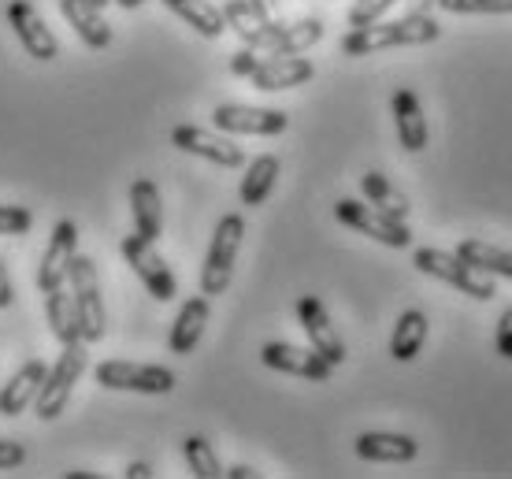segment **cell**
Instances as JSON below:
<instances>
[{
    "instance_id": "obj_8",
    "label": "cell",
    "mask_w": 512,
    "mask_h": 479,
    "mask_svg": "<svg viewBox=\"0 0 512 479\" xmlns=\"http://www.w3.org/2000/svg\"><path fill=\"white\" fill-rule=\"evenodd\" d=\"M119 249H123V257H127L130 268H134V275L141 279V286H145L156 301H171L179 294L175 272H171L167 260L156 253V242L141 238V234H127V238L119 242Z\"/></svg>"
},
{
    "instance_id": "obj_32",
    "label": "cell",
    "mask_w": 512,
    "mask_h": 479,
    "mask_svg": "<svg viewBox=\"0 0 512 479\" xmlns=\"http://www.w3.org/2000/svg\"><path fill=\"white\" fill-rule=\"evenodd\" d=\"M397 0H357L353 8H349V26H368V23H379L390 8H394Z\"/></svg>"
},
{
    "instance_id": "obj_11",
    "label": "cell",
    "mask_w": 512,
    "mask_h": 479,
    "mask_svg": "<svg viewBox=\"0 0 512 479\" xmlns=\"http://www.w3.org/2000/svg\"><path fill=\"white\" fill-rule=\"evenodd\" d=\"M78 253V227L75 220H56L49 234V246L41 253L38 264V290L49 294L56 286H67V268Z\"/></svg>"
},
{
    "instance_id": "obj_37",
    "label": "cell",
    "mask_w": 512,
    "mask_h": 479,
    "mask_svg": "<svg viewBox=\"0 0 512 479\" xmlns=\"http://www.w3.org/2000/svg\"><path fill=\"white\" fill-rule=\"evenodd\" d=\"M15 301V286H12V275L4 268V260H0V309H8Z\"/></svg>"
},
{
    "instance_id": "obj_10",
    "label": "cell",
    "mask_w": 512,
    "mask_h": 479,
    "mask_svg": "<svg viewBox=\"0 0 512 479\" xmlns=\"http://www.w3.org/2000/svg\"><path fill=\"white\" fill-rule=\"evenodd\" d=\"M171 145L190 156H201L208 164H219V168H242L245 164L242 145H234L227 134H212L205 127H190V123L171 130Z\"/></svg>"
},
{
    "instance_id": "obj_33",
    "label": "cell",
    "mask_w": 512,
    "mask_h": 479,
    "mask_svg": "<svg viewBox=\"0 0 512 479\" xmlns=\"http://www.w3.org/2000/svg\"><path fill=\"white\" fill-rule=\"evenodd\" d=\"M34 227V212L26 205H0V234H26Z\"/></svg>"
},
{
    "instance_id": "obj_16",
    "label": "cell",
    "mask_w": 512,
    "mask_h": 479,
    "mask_svg": "<svg viewBox=\"0 0 512 479\" xmlns=\"http://www.w3.org/2000/svg\"><path fill=\"white\" fill-rule=\"evenodd\" d=\"M420 454V442L412 435L397 431H364L357 435V457L360 461H379V465H409Z\"/></svg>"
},
{
    "instance_id": "obj_4",
    "label": "cell",
    "mask_w": 512,
    "mask_h": 479,
    "mask_svg": "<svg viewBox=\"0 0 512 479\" xmlns=\"http://www.w3.org/2000/svg\"><path fill=\"white\" fill-rule=\"evenodd\" d=\"M86 350H82V342H67L64 353H60V361L52 364L49 372H45V383H41L38 398H34V413L41 420H56V416L64 413L67 402H71V390L75 383L82 379L86 372Z\"/></svg>"
},
{
    "instance_id": "obj_40",
    "label": "cell",
    "mask_w": 512,
    "mask_h": 479,
    "mask_svg": "<svg viewBox=\"0 0 512 479\" xmlns=\"http://www.w3.org/2000/svg\"><path fill=\"white\" fill-rule=\"evenodd\" d=\"M223 476H231V479H253L256 472H253V468H249V465H234V468H227Z\"/></svg>"
},
{
    "instance_id": "obj_43",
    "label": "cell",
    "mask_w": 512,
    "mask_h": 479,
    "mask_svg": "<svg viewBox=\"0 0 512 479\" xmlns=\"http://www.w3.org/2000/svg\"><path fill=\"white\" fill-rule=\"evenodd\" d=\"M90 4H93V8H101V12H104V8L112 4V0H90Z\"/></svg>"
},
{
    "instance_id": "obj_6",
    "label": "cell",
    "mask_w": 512,
    "mask_h": 479,
    "mask_svg": "<svg viewBox=\"0 0 512 479\" xmlns=\"http://www.w3.org/2000/svg\"><path fill=\"white\" fill-rule=\"evenodd\" d=\"M93 379L104 390H134V394H171L179 376L164 364H134V361H101Z\"/></svg>"
},
{
    "instance_id": "obj_15",
    "label": "cell",
    "mask_w": 512,
    "mask_h": 479,
    "mask_svg": "<svg viewBox=\"0 0 512 479\" xmlns=\"http://www.w3.org/2000/svg\"><path fill=\"white\" fill-rule=\"evenodd\" d=\"M316 78V67L308 64L305 56H264L256 71L249 75L256 90L264 93H279V90H294V86H305Z\"/></svg>"
},
{
    "instance_id": "obj_21",
    "label": "cell",
    "mask_w": 512,
    "mask_h": 479,
    "mask_svg": "<svg viewBox=\"0 0 512 479\" xmlns=\"http://www.w3.org/2000/svg\"><path fill=\"white\" fill-rule=\"evenodd\" d=\"M45 361H26L4 387H0V416H19L26 413L34 398H38L41 383H45Z\"/></svg>"
},
{
    "instance_id": "obj_42",
    "label": "cell",
    "mask_w": 512,
    "mask_h": 479,
    "mask_svg": "<svg viewBox=\"0 0 512 479\" xmlns=\"http://www.w3.org/2000/svg\"><path fill=\"white\" fill-rule=\"evenodd\" d=\"M67 479H97V472H82V468H75V472H67Z\"/></svg>"
},
{
    "instance_id": "obj_5",
    "label": "cell",
    "mask_w": 512,
    "mask_h": 479,
    "mask_svg": "<svg viewBox=\"0 0 512 479\" xmlns=\"http://www.w3.org/2000/svg\"><path fill=\"white\" fill-rule=\"evenodd\" d=\"M412 264H416V272L435 275V279L457 286L461 294H468V298H475V301H490L498 294L494 283H490V275H479L468 260H461L457 253H446V249H427V246L416 249V253H412Z\"/></svg>"
},
{
    "instance_id": "obj_12",
    "label": "cell",
    "mask_w": 512,
    "mask_h": 479,
    "mask_svg": "<svg viewBox=\"0 0 512 479\" xmlns=\"http://www.w3.org/2000/svg\"><path fill=\"white\" fill-rule=\"evenodd\" d=\"M8 26H12L19 45H23L34 60L49 64V60L60 56V41H56V34L45 26L41 12L30 4V0H12V4H8Z\"/></svg>"
},
{
    "instance_id": "obj_22",
    "label": "cell",
    "mask_w": 512,
    "mask_h": 479,
    "mask_svg": "<svg viewBox=\"0 0 512 479\" xmlns=\"http://www.w3.org/2000/svg\"><path fill=\"white\" fill-rule=\"evenodd\" d=\"M130 212H134V227L141 238L156 242L164 234V201H160V186L153 179H134L130 186Z\"/></svg>"
},
{
    "instance_id": "obj_3",
    "label": "cell",
    "mask_w": 512,
    "mask_h": 479,
    "mask_svg": "<svg viewBox=\"0 0 512 479\" xmlns=\"http://www.w3.org/2000/svg\"><path fill=\"white\" fill-rule=\"evenodd\" d=\"M242 238H245V220L238 212H231V216H223L216 223V234L208 242V257L201 264V294L205 298L227 294V286L234 279V260H238V249H242Z\"/></svg>"
},
{
    "instance_id": "obj_13",
    "label": "cell",
    "mask_w": 512,
    "mask_h": 479,
    "mask_svg": "<svg viewBox=\"0 0 512 479\" xmlns=\"http://www.w3.org/2000/svg\"><path fill=\"white\" fill-rule=\"evenodd\" d=\"M297 324H301V331L308 335V346L320 353L323 361H331L334 368L346 361V342L338 338V331H334L331 316H327L320 298L305 294V298L297 301Z\"/></svg>"
},
{
    "instance_id": "obj_17",
    "label": "cell",
    "mask_w": 512,
    "mask_h": 479,
    "mask_svg": "<svg viewBox=\"0 0 512 479\" xmlns=\"http://www.w3.org/2000/svg\"><path fill=\"white\" fill-rule=\"evenodd\" d=\"M390 112H394L397 142L409 153H423L427 149V116H423V104L412 90H397L390 97Z\"/></svg>"
},
{
    "instance_id": "obj_39",
    "label": "cell",
    "mask_w": 512,
    "mask_h": 479,
    "mask_svg": "<svg viewBox=\"0 0 512 479\" xmlns=\"http://www.w3.org/2000/svg\"><path fill=\"white\" fill-rule=\"evenodd\" d=\"M123 476L127 479H153V465H149V461H134V465H127Z\"/></svg>"
},
{
    "instance_id": "obj_41",
    "label": "cell",
    "mask_w": 512,
    "mask_h": 479,
    "mask_svg": "<svg viewBox=\"0 0 512 479\" xmlns=\"http://www.w3.org/2000/svg\"><path fill=\"white\" fill-rule=\"evenodd\" d=\"M112 4H119V8H127V12H134V8H141L145 0H112Z\"/></svg>"
},
{
    "instance_id": "obj_26",
    "label": "cell",
    "mask_w": 512,
    "mask_h": 479,
    "mask_svg": "<svg viewBox=\"0 0 512 479\" xmlns=\"http://www.w3.org/2000/svg\"><path fill=\"white\" fill-rule=\"evenodd\" d=\"M167 12H175L182 23L197 30L201 38H219L223 30H227V19L219 12L216 4H208V0H164Z\"/></svg>"
},
{
    "instance_id": "obj_25",
    "label": "cell",
    "mask_w": 512,
    "mask_h": 479,
    "mask_svg": "<svg viewBox=\"0 0 512 479\" xmlns=\"http://www.w3.org/2000/svg\"><path fill=\"white\" fill-rule=\"evenodd\" d=\"M427 342V316L420 309H405L397 316L394 335H390V357L394 361H416Z\"/></svg>"
},
{
    "instance_id": "obj_36",
    "label": "cell",
    "mask_w": 512,
    "mask_h": 479,
    "mask_svg": "<svg viewBox=\"0 0 512 479\" xmlns=\"http://www.w3.org/2000/svg\"><path fill=\"white\" fill-rule=\"evenodd\" d=\"M494 346H498V357L512 361V309L501 312L498 320V335H494Z\"/></svg>"
},
{
    "instance_id": "obj_23",
    "label": "cell",
    "mask_w": 512,
    "mask_h": 479,
    "mask_svg": "<svg viewBox=\"0 0 512 479\" xmlns=\"http://www.w3.org/2000/svg\"><path fill=\"white\" fill-rule=\"evenodd\" d=\"M275 182H279V156H256V160H249V168H245L242 175V186H238V197H242V205L256 208L264 205L271 197V190H275Z\"/></svg>"
},
{
    "instance_id": "obj_27",
    "label": "cell",
    "mask_w": 512,
    "mask_h": 479,
    "mask_svg": "<svg viewBox=\"0 0 512 479\" xmlns=\"http://www.w3.org/2000/svg\"><path fill=\"white\" fill-rule=\"evenodd\" d=\"M323 38V23L320 19H301V23H282L279 34L271 38L268 52L264 56H301L312 45H320Z\"/></svg>"
},
{
    "instance_id": "obj_28",
    "label": "cell",
    "mask_w": 512,
    "mask_h": 479,
    "mask_svg": "<svg viewBox=\"0 0 512 479\" xmlns=\"http://www.w3.org/2000/svg\"><path fill=\"white\" fill-rule=\"evenodd\" d=\"M457 257L468 260L475 272L512 279V253L509 249L490 246V242H483V238H464L461 246H457Z\"/></svg>"
},
{
    "instance_id": "obj_30",
    "label": "cell",
    "mask_w": 512,
    "mask_h": 479,
    "mask_svg": "<svg viewBox=\"0 0 512 479\" xmlns=\"http://www.w3.org/2000/svg\"><path fill=\"white\" fill-rule=\"evenodd\" d=\"M182 457H186V465L197 479H219L223 476V465H219L216 450H212V442L205 435H190V439L182 442Z\"/></svg>"
},
{
    "instance_id": "obj_2",
    "label": "cell",
    "mask_w": 512,
    "mask_h": 479,
    "mask_svg": "<svg viewBox=\"0 0 512 479\" xmlns=\"http://www.w3.org/2000/svg\"><path fill=\"white\" fill-rule=\"evenodd\" d=\"M67 290L75 298L78 327H82V342H101L108 331V309L101 298V275H97V260L78 257L67 268Z\"/></svg>"
},
{
    "instance_id": "obj_9",
    "label": "cell",
    "mask_w": 512,
    "mask_h": 479,
    "mask_svg": "<svg viewBox=\"0 0 512 479\" xmlns=\"http://www.w3.org/2000/svg\"><path fill=\"white\" fill-rule=\"evenodd\" d=\"M212 123L223 134H256V138H271L290 127V116L279 108H256V104H219L212 112Z\"/></svg>"
},
{
    "instance_id": "obj_29",
    "label": "cell",
    "mask_w": 512,
    "mask_h": 479,
    "mask_svg": "<svg viewBox=\"0 0 512 479\" xmlns=\"http://www.w3.org/2000/svg\"><path fill=\"white\" fill-rule=\"evenodd\" d=\"M360 190H364V197H368V205H375L379 212L394 216V220H409L412 205L405 201V194L397 190L394 182L386 179L383 171H368V175L360 179Z\"/></svg>"
},
{
    "instance_id": "obj_24",
    "label": "cell",
    "mask_w": 512,
    "mask_h": 479,
    "mask_svg": "<svg viewBox=\"0 0 512 479\" xmlns=\"http://www.w3.org/2000/svg\"><path fill=\"white\" fill-rule=\"evenodd\" d=\"M45 316H49V331L56 335L60 346H67V342H82L75 298H71V290H67V286H56V290L45 294Z\"/></svg>"
},
{
    "instance_id": "obj_1",
    "label": "cell",
    "mask_w": 512,
    "mask_h": 479,
    "mask_svg": "<svg viewBox=\"0 0 512 479\" xmlns=\"http://www.w3.org/2000/svg\"><path fill=\"white\" fill-rule=\"evenodd\" d=\"M442 38V26L427 12H409L401 19H379L368 26H353L342 38L346 56H372L383 49H412V45H431Z\"/></svg>"
},
{
    "instance_id": "obj_7",
    "label": "cell",
    "mask_w": 512,
    "mask_h": 479,
    "mask_svg": "<svg viewBox=\"0 0 512 479\" xmlns=\"http://www.w3.org/2000/svg\"><path fill=\"white\" fill-rule=\"evenodd\" d=\"M334 216H338V223H346V227H353L357 234H368V238H375V242H383V246H390V249L412 246V231L405 227V220L386 216V212H379V208L368 205V201L342 197V201L334 205Z\"/></svg>"
},
{
    "instance_id": "obj_20",
    "label": "cell",
    "mask_w": 512,
    "mask_h": 479,
    "mask_svg": "<svg viewBox=\"0 0 512 479\" xmlns=\"http://www.w3.org/2000/svg\"><path fill=\"white\" fill-rule=\"evenodd\" d=\"M219 12L227 19V30H234V34L256 52H268L271 38L279 34V26H282V23H264V19L249 8V0H227Z\"/></svg>"
},
{
    "instance_id": "obj_31",
    "label": "cell",
    "mask_w": 512,
    "mask_h": 479,
    "mask_svg": "<svg viewBox=\"0 0 512 479\" xmlns=\"http://www.w3.org/2000/svg\"><path fill=\"white\" fill-rule=\"evenodd\" d=\"M438 8L453 15H509L512 0H435Z\"/></svg>"
},
{
    "instance_id": "obj_14",
    "label": "cell",
    "mask_w": 512,
    "mask_h": 479,
    "mask_svg": "<svg viewBox=\"0 0 512 479\" xmlns=\"http://www.w3.org/2000/svg\"><path fill=\"white\" fill-rule=\"evenodd\" d=\"M260 361L275 368V372H286V376H301L308 383H327L334 372L331 361H323L316 350H301V346H290V342H268L260 350Z\"/></svg>"
},
{
    "instance_id": "obj_19",
    "label": "cell",
    "mask_w": 512,
    "mask_h": 479,
    "mask_svg": "<svg viewBox=\"0 0 512 479\" xmlns=\"http://www.w3.org/2000/svg\"><path fill=\"white\" fill-rule=\"evenodd\" d=\"M60 15L67 19V26L75 30L82 45H90V49H108L112 45V26L101 15V8H93L90 0H60Z\"/></svg>"
},
{
    "instance_id": "obj_35",
    "label": "cell",
    "mask_w": 512,
    "mask_h": 479,
    "mask_svg": "<svg viewBox=\"0 0 512 479\" xmlns=\"http://www.w3.org/2000/svg\"><path fill=\"white\" fill-rule=\"evenodd\" d=\"M260 60H264V52H256V49H249V45H245L242 52H234V56H231V71L238 78H249L256 71V64H260Z\"/></svg>"
},
{
    "instance_id": "obj_38",
    "label": "cell",
    "mask_w": 512,
    "mask_h": 479,
    "mask_svg": "<svg viewBox=\"0 0 512 479\" xmlns=\"http://www.w3.org/2000/svg\"><path fill=\"white\" fill-rule=\"evenodd\" d=\"M249 8H253L264 23H279V19H275V15H279V4H275V0H249Z\"/></svg>"
},
{
    "instance_id": "obj_34",
    "label": "cell",
    "mask_w": 512,
    "mask_h": 479,
    "mask_svg": "<svg viewBox=\"0 0 512 479\" xmlns=\"http://www.w3.org/2000/svg\"><path fill=\"white\" fill-rule=\"evenodd\" d=\"M26 465V446L15 439H0V472H12V468Z\"/></svg>"
},
{
    "instance_id": "obj_18",
    "label": "cell",
    "mask_w": 512,
    "mask_h": 479,
    "mask_svg": "<svg viewBox=\"0 0 512 479\" xmlns=\"http://www.w3.org/2000/svg\"><path fill=\"white\" fill-rule=\"evenodd\" d=\"M208 316H212V305H208L205 294L186 301L179 309V316H175V324H171L167 350L175 353V357H186V353L197 350V342H201V335H205V327H208Z\"/></svg>"
}]
</instances>
